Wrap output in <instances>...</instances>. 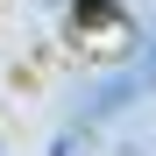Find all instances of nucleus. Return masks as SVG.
<instances>
[{
  "instance_id": "1",
  "label": "nucleus",
  "mask_w": 156,
  "mask_h": 156,
  "mask_svg": "<svg viewBox=\"0 0 156 156\" xmlns=\"http://www.w3.org/2000/svg\"><path fill=\"white\" fill-rule=\"evenodd\" d=\"M128 99H135V78H121V85H107V92L92 99V121H99V114H114V107H128Z\"/></svg>"
},
{
  "instance_id": "2",
  "label": "nucleus",
  "mask_w": 156,
  "mask_h": 156,
  "mask_svg": "<svg viewBox=\"0 0 156 156\" xmlns=\"http://www.w3.org/2000/svg\"><path fill=\"white\" fill-rule=\"evenodd\" d=\"M78 21H114V0H78Z\"/></svg>"
}]
</instances>
